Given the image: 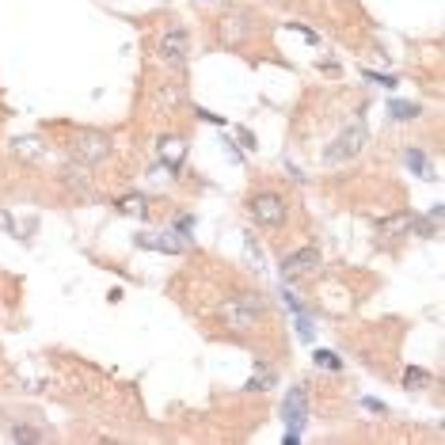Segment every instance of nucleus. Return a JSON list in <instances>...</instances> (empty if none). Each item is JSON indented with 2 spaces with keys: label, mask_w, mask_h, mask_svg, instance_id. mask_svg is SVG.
Segmentation results:
<instances>
[{
  "label": "nucleus",
  "mask_w": 445,
  "mask_h": 445,
  "mask_svg": "<svg viewBox=\"0 0 445 445\" xmlns=\"http://www.w3.org/2000/svg\"><path fill=\"white\" fill-rule=\"evenodd\" d=\"M282 297H286V305H289V309H293V312H305V301H301V297L293 293V289H282Z\"/></svg>",
  "instance_id": "21"
},
{
  "label": "nucleus",
  "mask_w": 445,
  "mask_h": 445,
  "mask_svg": "<svg viewBox=\"0 0 445 445\" xmlns=\"http://www.w3.org/2000/svg\"><path fill=\"white\" fill-rule=\"evenodd\" d=\"M137 248H152V252H164V255H183L187 252V240L179 236V232H141V236L134 240Z\"/></svg>",
  "instance_id": "6"
},
{
  "label": "nucleus",
  "mask_w": 445,
  "mask_h": 445,
  "mask_svg": "<svg viewBox=\"0 0 445 445\" xmlns=\"http://www.w3.org/2000/svg\"><path fill=\"white\" fill-rule=\"evenodd\" d=\"M12 442H46V434L42 430H35V426H12Z\"/></svg>",
  "instance_id": "14"
},
{
  "label": "nucleus",
  "mask_w": 445,
  "mask_h": 445,
  "mask_svg": "<svg viewBox=\"0 0 445 445\" xmlns=\"http://www.w3.org/2000/svg\"><path fill=\"white\" fill-rule=\"evenodd\" d=\"M323 266V255H320V248H301V252H293V255H286L282 259V282H305V278H312Z\"/></svg>",
  "instance_id": "3"
},
{
  "label": "nucleus",
  "mask_w": 445,
  "mask_h": 445,
  "mask_svg": "<svg viewBox=\"0 0 445 445\" xmlns=\"http://www.w3.org/2000/svg\"><path fill=\"white\" fill-rule=\"evenodd\" d=\"M312 362H316V369H331V373L343 369V358H339L335 350H316V354H312Z\"/></svg>",
  "instance_id": "13"
},
{
  "label": "nucleus",
  "mask_w": 445,
  "mask_h": 445,
  "mask_svg": "<svg viewBox=\"0 0 445 445\" xmlns=\"http://www.w3.org/2000/svg\"><path fill=\"white\" fill-rule=\"evenodd\" d=\"M297 331H301L305 343H312V335H316V327H312V320L305 316V312H297Z\"/></svg>",
  "instance_id": "17"
},
{
  "label": "nucleus",
  "mask_w": 445,
  "mask_h": 445,
  "mask_svg": "<svg viewBox=\"0 0 445 445\" xmlns=\"http://www.w3.org/2000/svg\"><path fill=\"white\" fill-rule=\"evenodd\" d=\"M362 407H366V411H373V415H388V407H385L381 400H373V396H362Z\"/></svg>",
  "instance_id": "20"
},
{
  "label": "nucleus",
  "mask_w": 445,
  "mask_h": 445,
  "mask_svg": "<svg viewBox=\"0 0 445 445\" xmlns=\"http://www.w3.org/2000/svg\"><path fill=\"white\" fill-rule=\"evenodd\" d=\"M403 160H407V168H411L415 175H423V179H434V172H430V160H426V152L419 149V145H411V149H407V156H403Z\"/></svg>",
  "instance_id": "11"
},
{
  "label": "nucleus",
  "mask_w": 445,
  "mask_h": 445,
  "mask_svg": "<svg viewBox=\"0 0 445 445\" xmlns=\"http://www.w3.org/2000/svg\"><path fill=\"white\" fill-rule=\"evenodd\" d=\"M194 229V217L187 213V217H179V221H175V232H179V236H187V232Z\"/></svg>",
  "instance_id": "23"
},
{
  "label": "nucleus",
  "mask_w": 445,
  "mask_h": 445,
  "mask_svg": "<svg viewBox=\"0 0 445 445\" xmlns=\"http://www.w3.org/2000/svg\"><path fill=\"white\" fill-rule=\"evenodd\" d=\"M388 115H392L396 122H415V118L423 115V107H419V103H403V99H388Z\"/></svg>",
  "instance_id": "10"
},
{
  "label": "nucleus",
  "mask_w": 445,
  "mask_h": 445,
  "mask_svg": "<svg viewBox=\"0 0 445 445\" xmlns=\"http://www.w3.org/2000/svg\"><path fill=\"white\" fill-rule=\"evenodd\" d=\"M198 118H202V122H209V126H229V118H225V115H213V111H206V107H198Z\"/></svg>",
  "instance_id": "18"
},
{
  "label": "nucleus",
  "mask_w": 445,
  "mask_h": 445,
  "mask_svg": "<svg viewBox=\"0 0 445 445\" xmlns=\"http://www.w3.org/2000/svg\"><path fill=\"white\" fill-rule=\"evenodd\" d=\"M236 137H240V145H244V149H255V134L248 126H236Z\"/></svg>",
  "instance_id": "22"
},
{
  "label": "nucleus",
  "mask_w": 445,
  "mask_h": 445,
  "mask_svg": "<svg viewBox=\"0 0 445 445\" xmlns=\"http://www.w3.org/2000/svg\"><path fill=\"white\" fill-rule=\"evenodd\" d=\"M426 385H430V373H426V369H419V366L403 369V388H411V392H415V388H426Z\"/></svg>",
  "instance_id": "12"
},
{
  "label": "nucleus",
  "mask_w": 445,
  "mask_h": 445,
  "mask_svg": "<svg viewBox=\"0 0 445 445\" xmlns=\"http://www.w3.org/2000/svg\"><path fill=\"white\" fill-rule=\"evenodd\" d=\"M411 221H415V213H392L388 221L377 225V232L381 236H411Z\"/></svg>",
  "instance_id": "8"
},
{
  "label": "nucleus",
  "mask_w": 445,
  "mask_h": 445,
  "mask_svg": "<svg viewBox=\"0 0 445 445\" xmlns=\"http://www.w3.org/2000/svg\"><path fill=\"white\" fill-rule=\"evenodd\" d=\"M248 259L255 263V270H263V255H259V240L248 236Z\"/></svg>",
  "instance_id": "19"
},
{
  "label": "nucleus",
  "mask_w": 445,
  "mask_h": 445,
  "mask_svg": "<svg viewBox=\"0 0 445 445\" xmlns=\"http://www.w3.org/2000/svg\"><path fill=\"white\" fill-rule=\"evenodd\" d=\"M366 137H369L366 126H362V122H350V126L343 129V134L335 137V141H331V149L323 152V160H327V164H343V160H354L362 149H366Z\"/></svg>",
  "instance_id": "2"
},
{
  "label": "nucleus",
  "mask_w": 445,
  "mask_h": 445,
  "mask_svg": "<svg viewBox=\"0 0 445 445\" xmlns=\"http://www.w3.org/2000/svg\"><path fill=\"white\" fill-rule=\"evenodd\" d=\"M187 54H191V38L183 27H172L164 31V38H160V58L168 65H175V69H183L187 65Z\"/></svg>",
  "instance_id": "4"
},
{
  "label": "nucleus",
  "mask_w": 445,
  "mask_h": 445,
  "mask_svg": "<svg viewBox=\"0 0 445 445\" xmlns=\"http://www.w3.org/2000/svg\"><path fill=\"white\" fill-rule=\"evenodd\" d=\"M274 385H278V369H266L263 362H255V377L244 388L248 392H266V388H274Z\"/></svg>",
  "instance_id": "9"
},
{
  "label": "nucleus",
  "mask_w": 445,
  "mask_h": 445,
  "mask_svg": "<svg viewBox=\"0 0 445 445\" xmlns=\"http://www.w3.org/2000/svg\"><path fill=\"white\" fill-rule=\"evenodd\" d=\"M305 415H309V392H305V388H293V392L282 400V423H286V430L301 434Z\"/></svg>",
  "instance_id": "5"
},
{
  "label": "nucleus",
  "mask_w": 445,
  "mask_h": 445,
  "mask_svg": "<svg viewBox=\"0 0 445 445\" xmlns=\"http://www.w3.org/2000/svg\"><path fill=\"white\" fill-rule=\"evenodd\" d=\"M362 76H366L369 84H377V88H396V76H392V72H373V69H366Z\"/></svg>",
  "instance_id": "16"
},
{
  "label": "nucleus",
  "mask_w": 445,
  "mask_h": 445,
  "mask_svg": "<svg viewBox=\"0 0 445 445\" xmlns=\"http://www.w3.org/2000/svg\"><path fill=\"white\" fill-rule=\"evenodd\" d=\"M72 149H76V156L84 160V164H95V160L111 156V137L107 134H80Z\"/></svg>",
  "instance_id": "7"
},
{
  "label": "nucleus",
  "mask_w": 445,
  "mask_h": 445,
  "mask_svg": "<svg viewBox=\"0 0 445 445\" xmlns=\"http://www.w3.org/2000/svg\"><path fill=\"white\" fill-rule=\"evenodd\" d=\"M248 213H252V221L263 225V229H278V225L286 221V202L274 191H259L248 198Z\"/></svg>",
  "instance_id": "1"
},
{
  "label": "nucleus",
  "mask_w": 445,
  "mask_h": 445,
  "mask_svg": "<svg viewBox=\"0 0 445 445\" xmlns=\"http://www.w3.org/2000/svg\"><path fill=\"white\" fill-rule=\"evenodd\" d=\"M141 202H145V194H126V198L115 202V206H118V213H137V209H141Z\"/></svg>",
  "instance_id": "15"
}]
</instances>
